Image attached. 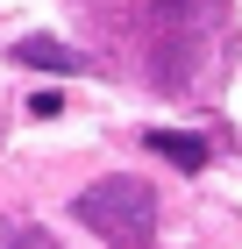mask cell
<instances>
[{
    "label": "cell",
    "instance_id": "obj_4",
    "mask_svg": "<svg viewBox=\"0 0 242 249\" xmlns=\"http://www.w3.org/2000/svg\"><path fill=\"white\" fill-rule=\"evenodd\" d=\"M7 249H57V235H43V228H15V235H7Z\"/></svg>",
    "mask_w": 242,
    "mask_h": 249
},
{
    "label": "cell",
    "instance_id": "obj_2",
    "mask_svg": "<svg viewBox=\"0 0 242 249\" xmlns=\"http://www.w3.org/2000/svg\"><path fill=\"white\" fill-rule=\"evenodd\" d=\"M15 64H29V71H64V78H86V71H93L86 50H72V43H57V36H21L15 43Z\"/></svg>",
    "mask_w": 242,
    "mask_h": 249
},
{
    "label": "cell",
    "instance_id": "obj_3",
    "mask_svg": "<svg viewBox=\"0 0 242 249\" xmlns=\"http://www.w3.org/2000/svg\"><path fill=\"white\" fill-rule=\"evenodd\" d=\"M143 142L164 157V164H178V171H206V157H214V142H206V135H186V128H149Z\"/></svg>",
    "mask_w": 242,
    "mask_h": 249
},
{
    "label": "cell",
    "instance_id": "obj_1",
    "mask_svg": "<svg viewBox=\"0 0 242 249\" xmlns=\"http://www.w3.org/2000/svg\"><path fill=\"white\" fill-rule=\"evenodd\" d=\"M72 213L86 221L93 235H107L114 249H157L149 242V221H157V192L143 185V178H93V185L72 199Z\"/></svg>",
    "mask_w": 242,
    "mask_h": 249
}]
</instances>
